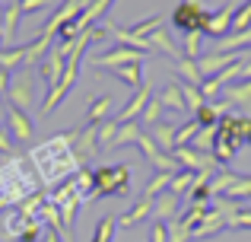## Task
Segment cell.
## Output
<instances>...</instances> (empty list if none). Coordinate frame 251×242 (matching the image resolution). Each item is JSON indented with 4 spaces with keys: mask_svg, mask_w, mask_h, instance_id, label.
<instances>
[{
    "mask_svg": "<svg viewBox=\"0 0 251 242\" xmlns=\"http://www.w3.org/2000/svg\"><path fill=\"white\" fill-rule=\"evenodd\" d=\"M242 57L245 54H239V51H213V54H201L197 57V67H201L203 80H207V77H216L220 70H226L229 64L242 61Z\"/></svg>",
    "mask_w": 251,
    "mask_h": 242,
    "instance_id": "ba28073f",
    "label": "cell"
},
{
    "mask_svg": "<svg viewBox=\"0 0 251 242\" xmlns=\"http://www.w3.org/2000/svg\"><path fill=\"white\" fill-rule=\"evenodd\" d=\"M0 48H3V29H0Z\"/></svg>",
    "mask_w": 251,
    "mask_h": 242,
    "instance_id": "7bdbcfd3",
    "label": "cell"
},
{
    "mask_svg": "<svg viewBox=\"0 0 251 242\" xmlns=\"http://www.w3.org/2000/svg\"><path fill=\"white\" fill-rule=\"evenodd\" d=\"M172 175H175V172H156V175H153V182L147 185V191H143V198H150V201H153V198H159L162 191H169Z\"/></svg>",
    "mask_w": 251,
    "mask_h": 242,
    "instance_id": "83f0119b",
    "label": "cell"
},
{
    "mask_svg": "<svg viewBox=\"0 0 251 242\" xmlns=\"http://www.w3.org/2000/svg\"><path fill=\"white\" fill-rule=\"evenodd\" d=\"M147 45H150V51H159V54H169V57H181V51L175 48V42H172V35H169V29L166 26H159L156 32H150L147 35Z\"/></svg>",
    "mask_w": 251,
    "mask_h": 242,
    "instance_id": "5bb4252c",
    "label": "cell"
},
{
    "mask_svg": "<svg viewBox=\"0 0 251 242\" xmlns=\"http://www.w3.org/2000/svg\"><path fill=\"white\" fill-rule=\"evenodd\" d=\"M223 99H226V106H251V80L229 83L223 89Z\"/></svg>",
    "mask_w": 251,
    "mask_h": 242,
    "instance_id": "e0dca14e",
    "label": "cell"
},
{
    "mask_svg": "<svg viewBox=\"0 0 251 242\" xmlns=\"http://www.w3.org/2000/svg\"><path fill=\"white\" fill-rule=\"evenodd\" d=\"M42 242H61V233H57V230H45Z\"/></svg>",
    "mask_w": 251,
    "mask_h": 242,
    "instance_id": "60d3db41",
    "label": "cell"
},
{
    "mask_svg": "<svg viewBox=\"0 0 251 242\" xmlns=\"http://www.w3.org/2000/svg\"><path fill=\"white\" fill-rule=\"evenodd\" d=\"M213 143H216V128H201L197 137L191 140V147L201 150V153H213Z\"/></svg>",
    "mask_w": 251,
    "mask_h": 242,
    "instance_id": "f1b7e54d",
    "label": "cell"
},
{
    "mask_svg": "<svg viewBox=\"0 0 251 242\" xmlns=\"http://www.w3.org/2000/svg\"><path fill=\"white\" fill-rule=\"evenodd\" d=\"M207 16H210L207 6H194V3H188V0H181V3L175 6V13H172V26L181 29V32H203Z\"/></svg>",
    "mask_w": 251,
    "mask_h": 242,
    "instance_id": "277c9868",
    "label": "cell"
},
{
    "mask_svg": "<svg viewBox=\"0 0 251 242\" xmlns=\"http://www.w3.org/2000/svg\"><path fill=\"white\" fill-rule=\"evenodd\" d=\"M150 242H169V226L159 223V220H153V226H150Z\"/></svg>",
    "mask_w": 251,
    "mask_h": 242,
    "instance_id": "8d00e7d4",
    "label": "cell"
},
{
    "mask_svg": "<svg viewBox=\"0 0 251 242\" xmlns=\"http://www.w3.org/2000/svg\"><path fill=\"white\" fill-rule=\"evenodd\" d=\"M92 182H96V198H124L130 191V166L127 162L99 166L92 169Z\"/></svg>",
    "mask_w": 251,
    "mask_h": 242,
    "instance_id": "3957f363",
    "label": "cell"
},
{
    "mask_svg": "<svg viewBox=\"0 0 251 242\" xmlns=\"http://www.w3.org/2000/svg\"><path fill=\"white\" fill-rule=\"evenodd\" d=\"M6 131H10V137L16 143H29L32 134H35V124H32V118L23 112V108L6 106Z\"/></svg>",
    "mask_w": 251,
    "mask_h": 242,
    "instance_id": "52a82bcc",
    "label": "cell"
},
{
    "mask_svg": "<svg viewBox=\"0 0 251 242\" xmlns=\"http://www.w3.org/2000/svg\"><path fill=\"white\" fill-rule=\"evenodd\" d=\"M150 214H153V201H150V198H140L127 214H121V217H118V223H121V226H134V223H140L143 217H150Z\"/></svg>",
    "mask_w": 251,
    "mask_h": 242,
    "instance_id": "7402d4cb",
    "label": "cell"
},
{
    "mask_svg": "<svg viewBox=\"0 0 251 242\" xmlns=\"http://www.w3.org/2000/svg\"><path fill=\"white\" fill-rule=\"evenodd\" d=\"M147 134L153 137V143L162 150V153H172L175 150V124H166V121H156L147 128Z\"/></svg>",
    "mask_w": 251,
    "mask_h": 242,
    "instance_id": "9a60e30c",
    "label": "cell"
},
{
    "mask_svg": "<svg viewBox=\"0 0 251 242\" xmlns=\"http://www.w3.org/2000/svg\"><path fill=\"white\" fill-rule=\"evenodd\" d=\"M150 96H153V89H150L147 83H143V86H140V89H137V93H134V99H130L127 106H124L121 112H118V118H115V121H118V124H127V121H137V118H140V115H143V108H147Z\"/></svg>",
    "mask_w": 251,
    "mask_h": 242,
    "instance_id": "7c38bea8",
    "label": "cell"
},
{
    "mask_svg": "<svg viewBox=\"0 0 251 242\" xmlns=\"http://www.w3.org/2000/svg\"><path fill=\"white\" fill-rule=\"evenodd\" d=\"M245 29H251V0L245 6H235L232 26H229V32H245Z\"/></svg>",
    "mask_w": 251,
    "mask_h": 242,
    "instance_id": "4dcf8cb0",
    "label": "cell"
},
{
    "mask_svg": "<svg viewBox=\"0 0 251 242\" xmlns=\"http://www.w3.org/2000/svg\"><path fill=\"white\" fill-rule=\"evenodd\" d=\"M232 13H235V3H226L223 10L210 13V16H207V26H203V35L223 38V35L229 32V26H232Z\"/></svg>",
    "mask_w": 251,
    "mask_h": 242,
    "instance_id": "8fae6325",
    "label": "cell"
},
{
    "mask_svg": "<svg viewBox=\"0 0 251 242\" xmlns=\"http://www.w3.org/2000/svg\"><path fill=\"white\" fill-rule=\"evenodd\" d=\"M108 74H115L121 83H127L130 89H140L143 86V61H134V64H121V67L108 70Z\"/></svg>",
    "mask_w": 251,
    "mask_h": 242,
    "instance_id": "2e32d148",
    "label": "cell"
},
{
    "mask_svg": "<svg viewBox=\"0 0 251 242\" xmlns=\"http://www.w3.org/2000/svg\"><path fill=\"white\" fill-rule=\"evenodd\" d=\"M64 64H67V57L64 54H57L54 48L48 51V54L38 61V77H42L45 83H48V89H54L57 83H61V77H64Z\"/></svg>",
    "mask_w": 251,
    "mask_h": 242,
    "instance_id": "30bf717a",
    "label": "cell"
},
{
    "mask_svg": "<svg viewBox=\"0 0 251 242\" xmlns=\"http://www.w3.org/2000/svg\"><path fill=\"white\" fill-rule=\"evenodd\" d=\"M6 96H10V106H16V108H23V112H25V108H29V102H32V77L25 74V70L13 74Z\"/></svg>",
    "mask_w": 251,
    "mask_h": 242,
    "instance_id": "9c48e42d",
    "label": "cell"
},
{
    "mask_svg": "<svg viewBox=\"0 0 251 242\" xmlns=\"http://www.w3.org/2000/svg\"><path fill=\"white\" fill-rule=\"evenodd\" d=\"M51 48H54V38H48V35H35L29 45H23V67H32V64H38Z\"/></svg>",
    "mask_w": 251,
    "mask_h": 242,
    "instance_id": "4fadbf2b",
    "label": "cell"
},
{
    "mask_svg": "<svg viewBox=\"0 0 251 242\" xmlns=\"http://www.w3.org/2000/svg\"><path fill=\"white\" fill-rule=\"evenodd\" d=\"M178 194H172V191H162L159 198H156V204H153V220H159V223H166L169 217H175V211H178Z\"/></svg>",
    "mask_w": 251,
    "mask_h": 242,
    "instance_id": "ac0fdd59",
    "label": "cell"
},
{
    "mask_svg": "<svg viewBox=\"0 0 251 242\" xmlns=\"http://www.w3.org/2000/svg\"><path fill=\"white\" fill-rule=\"evenodd\" d=\"M242 140L251 143V118L248 115H242Z\"/></svg>",
    "mask_w": 251,
    "mask_h": 242,
    "instance_id": "ab89813d",
    "label": "cell"
},
{
    "mask_svg": "<svg viewBox=\"0 0 251 242\" xmlns=\"http://www.w3.org/2000/svg\"><path fill=\"white\" fill-rule=\"evenodd\" d=\"M0 153H13V137L3 124H0Z\"/></svg>",
    "mask_w": 251,
    "mask_h": 242,
    "instance_id": "f35d334b",
    "label": "cell"
},
{
    "mask_svg": "<svg viewBox=\"0 0 251 242\" xmlns=\"http://www.w3.org/2000/svg\"><path fill=\"white\" fill-rule=\"evenodd\" d=\"M115 226H118V217H102L92 230V242H111L115 239Z\"/></svg>",
    "mask_w": 251,
    "mask_h": 242,
    "instance_id": "4316f807",
    "label": "cell"
},
{
    "mask_svg": "<svg viewBox=\"0 0 251 242\" xmlns=\"http://www.w3.org/2000/svg\"><path fill=\"white\" fill-rule=\"evenodd\" d=\"M0 162H3V153H0Z\"/></svg>",
    "mask_w": 251,
    "mask_h": 242,
    "instance_id": "ee69618b",
    "label": "cell"
},
{
    "mask_svg": "<svg viewBox=\"0 0 251 242\" xmlns=\"http://www.w3.org/2000/svg\"><path fill=\"white\" fill-rule=\"evenodd\" d=\"M188 3H194V6H203V0H188Z\"/></svg>",
    "mask_w": 251,
    "mask_h": 242,
    "instance_id": "b9f144b4",
    "label": "cell"
},
{
    "mask_svg": "<svg viewBox=\"0 0 251 242\" xmlns=\"http://www.w3.org/2000/svg\"><path fill=\"white\" fill-rule=\"evenodd\" d=\"M70 140H74V131L57 134V137H51V140H45L42 147L29 156L42 182H54L57 185L64 175H70V172L80 169V160H76L74 150H70Z\"/></svg>",
    "mask_w": 251,
    "mask_h": 242,
    "instance_id": "6da1fadb",
    "label": "cell"
},
{
    "mask_svg": "<svg viewBox=\"0 0 251 242\" xmlns=\"http://www.w3.org/2000/svg\"><path fill=\"white\" fill-rule=\"evenodd\" d=\"M89 45H92V35H89V32H83V35L74 42V51L67 54V64H64L61 83H57L54 89H48V96L42 99V115H51L64 99H67V93L74 89V83H76V74H80V61H83V54H86V48H89Z\"/></svg>",
    "mask_w": 251,
    "mask_h": 242,
    "instance_id": "7a4b0ae2",
    "label": "cell"
},
{
    "mask_svg": "<svg viewBox=\"0 0 251 242\" xmlns=\"http://www.w3.org/2000/svg\"><path fill=\"white\" fill-rule=\"evenodd\" d=\"M194 182H197V172H188V169H178V172L172 175V182H169V191L181 198L184 191H191V188H194Z\"/></svg>",
    "mask_w": 251,
    "mask_h": 242,
    "instance_id": "d4e9b609",
    "label": "cell"
},
{
    "mask_svg": "<svg viewBox=\"0 0 251 242\" xmlns=\"http://www.w3.org/2000/svg\"><path fill=\"white\" fill-rule=\"evenodd\" d=\"M197 131H201V124L191 118L188 124H181V128L175 131V147H191V140L197 137Z\"/></svg>",
    "mask_w": 251,
    "mask_h": 242,
    "instance_id": "d6a6232c",
    "label": "cell"
},
{
    "mask_svg": "<svg viewBox=\"0 0 251 242\" xmlns=\"http://www.w3.org/2000/svg\"><path fill=\"white\" fill-rule=\"evenodd\" d=\"M162 23H166L162 16H150V19H143V23L130 26V35H137V38H143V42H147V35H150V32H156Z\"/></svg>",
    "mask_w": 251,
    "mask_h": 242,
    "instance_id": "836d02e7",
    "label": "cell"
},
{
    "mask_svg": "<svg viewBox=\"0 0 251 242\" xmlns=\"http://www.w3.org/2000/svg\"><path fill=\"white\" fill-rule=\"evenodd\" d=\"M223 198L229 201H242V198H251V179H245V175H239V179L232 182V185L226 188V194Z\"/></svg>",
    "mask_w": 251,
    "mask_h": 242,
    "instance_id": "f546056e",
    "label": "cell"
},
{
    "mask_svg": "<svg viewBox=\"0 0 251 242\" xmlns=\"http://www.w3.org/2000/svg\"><path fill=\"white\" fill-rule=\"evenodd\" d=\"M111 106H115V99H111V96H99V99H92L89 112H86V124H102V121H108Z\"/></svg>",
    "mask_w": 251,
    "mask_h": 242,
    "instance_id": "44dd1931",
    "label": "cell"
},
{
    "mask_svg": "<svg viewBox=\"0 0 251 242\" xmlns=\"http://www.w3.org/2000/svg\"><path fill=\"white\" fill-rule=\"evenodd\" d=\"M159 115H162V102L156 99V93H153V96H150V102H147V108H143V115H140V128L156 124V121H159Z\"/></svg>",
    "mask_w": 251,
    "mask_h": 242,
    "instance_id": "1f68e13d",
    "label": "cell"
},
{
    "mask_svg": "<svg viewBox=\"0 0 251 242\" xmlns=\"http://www.w3.org/2000/svg\"><path fill=\"white\" fill-rule=\"evenodd\" d=\"M115 131H118V121H102L99 124V150H108V143H111V137H115Z\"/></svg>",
    "mask_w": 251,
    "mask_h": 242,
    "instance_id": "d590c367",
    "label": "cell"
},
{
    "mask_svg": "<svg viewBox=\"0 0 251 242\" xmlns=\"http://www.w3.org/2000/svg\"><path fill=\"white\" fill-rule=\"evenodd\" d=\"M156 99L162 102V108H172V112H184V96H181V89H178V83H169L162 93H156Z\"/></svg>",
    "mask_w": 251,
    "mask_h": 242,
    "instance_id": "603a6c76",
    "label": "cell"
},
{
    "mask_svg": "<svg viewBox=\"0 0 251 242\" xmlns=\"http://www.w3.org/2000/svg\"><path fill=\"white\" fill-rule=\"evenodd\" d=\"M175 70L181 74L184 83H194V86H201V83H203V74H201V67H197L194 57H178V61H175Z\"/></svg>",
    "mask_w": 251,
    "mask_h": 242,
    "instance_id": "cb8c5ba5",
    "label": "cell"
},
{
    "mask_svg": "<svg viewBox=\"0 0 251 242\" xmlns=\"http://www.w3.org/2000/svg\"><path fill=\"white\" fill-rule=\"evenodd\" d=\"M19 19H23L19 3H10V6L3 10V19H0V29H3V45L13 42V35H16V29H19Z\"/></svg>",
    "mask_w": 251,
    "mask_h": 242,
    "instance_id": "ffe728a7",
    "label": "cell"
},
{
    "mask_svg": "<svg viewBox=\"0 0 251 242\" xmlns=\"http://www.w3.org/2000/svg\"><path fill=\"white\" fill-rule=\"evenodd\" d=\"M178 89H181L184 106H188L191 112H197V108L207 102V99H203V93H201V86H194V83H184V80H181V83H178Z\"/></svg>",
    "mask_w": 251,
    "mask_h": 242,
    "instance_id": "484cf974",
    "label": "cell"
},
{
    "mask_svg": "<svg viewBox=\"0 0 251 242\" xmlns=\"http://www.w3.org/2000/svg\"><path fill=\"white\" fill-rule=\"evenodd\" d=\"M70 150L80 162L92 160L99 153V124H86V128L74 131V140H70Z\"/></svg>",
    "mask_w": 251,
    "mask_h": 242,
    "instance_id": "8992f818",
    "label": "cell"
},
{
    "mask_svg": "<svg viewBox=\"0 0 251 242\" xmlns=\"http://www.w3.org/2000/svg\"><path fill=\"white\" fill-rule=\"evenodd\" d=\"M147 57V51H137V48H127V45H115L111 51H105V54H96V67L99 70H115L121 67V64H134V61H143Z\"/></svg>",
    "mask_w": 251,
    "mask_h": 242,
    "instance_id": "5b68a950",
    "label": "cell"
},
{
    "mask_svg": "<svg viewBox=\"0 0 251 242\" xmlns=\"http://www.w3.org/2000/svg\"><path fill=\"white\" fill-rule=\"evenodd\" d=\"M16 3H19L23 13H38V10H45V6H51V0H16Z\"/></svg>",
    "mask_w": 251,
    "mask_h": 242,
    "instance_id": "74e56055",
    "label": "cell"
},
{
    "mask_svg": "<svg viewBox=\"0 0 251 242\" xmlns=\"http://www.w3.org/2000/svg\"><path fill=\"white\" fill-rule=\"evenodd\" d=\"M0 99H3V93H0Z\"/></svg>",
    "mask_w": 251,
    "mask_h": 242,
    "instance_id": "f6af8a7d",
    "label": "cell"
},
{
    "mask_svg": "<svg viewBox=\"0 0 251 242\" xmlns=\"http://www.w3.org/2000/svg\"><path fill=\"white\" fill-rule=\"evenodd\" d=\"M140 121H127V124H118L115 137H111L108 150H118V147H127V143H137V137H140Z\"/></svg>",
    "mask_w": 251,
    "mask_h": 242,
    "instance_id": "d6986e66",
    "label": "cell"
},
{
    "mask_svg": "<svg viewBox=\"0 0 251 242\" xmlns=\"http://www.w3.org/2000/svg\"><path fill=\"white\" fill-rule=\"evenodd\" d=\"M201 38H203V32H184V54L181 57H201Z\"/></svg>",
    "mask_w": 251,
    "mask_h": 242,
    "instance_id": "e575fe53",
    "label": "cell"
}]
</instances>
